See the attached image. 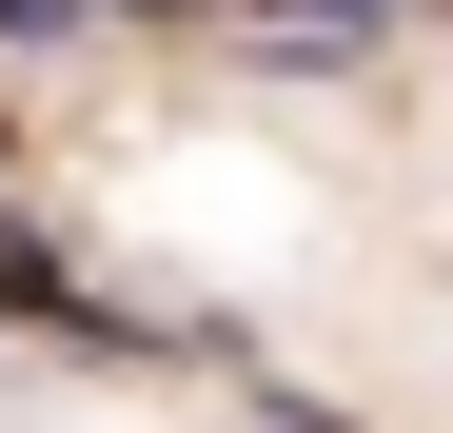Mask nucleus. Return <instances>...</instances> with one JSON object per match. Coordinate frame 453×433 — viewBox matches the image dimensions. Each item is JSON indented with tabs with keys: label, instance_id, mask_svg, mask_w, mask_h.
<instances>
[]
</instances>
